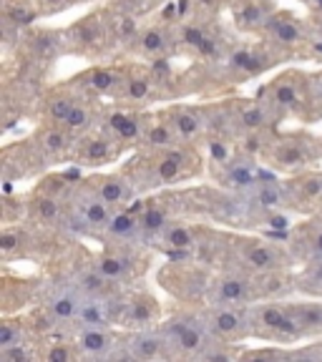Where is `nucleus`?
<instances>
[{
	"label": "nucleus",
	"instance_id": "1",
	"mask_svg": "<svg viewBox=\"0 0 322 362\" xmlns=\"http://www.w3.org/2000/svg\"><path fill=\"white\" fill-rule=\"evenodd\" d=\"M204 153L199 144L179 141L166 148H136L134 156L121 166L139 194L164 192L181 181L202 176Z\"/></svg>",
	"mask_w": 322,
	"mask_h": 362
},
{
	"label": "nucleus",
	"instance_id": "2",
	"mask_svg": "<svg viewBox=\"0 0 322 362\" xmlns=\"http://www.w3.org/2000/svg\"><path fill=\"white\" fill-rule=\"evenodd\" d=\"M257 98L270 108L275 121L287 119V116H297V119L310 121L315 116V108L320 103L315 88V78L297 68L282 71L272 81H267L260 90Z\"/></svg>",
	"mask_w": 322,
	"mask_h": 362
},
{
	"label": "nucleus",
	"instance_id": "3",
	"mask_svg": "<svg viewBox=\"0 0 322 362\" xmlns=\"http://www.w3.org/2000/svg\"><path fill=\"white\" fill-rule=\"evenodd\" d=\"M262 166L275 174H300L305 169H315L322 161V139L307 131H270L267 144L260 156Z\"/></svg>",
	"mask_w": 322,
	"mask_h": 362
},
{
	"label": "nucleus",
	"instance_id": "4",
	"mask_svg": "<svg viewBox=\"0 0 322 362\" xmlns=\"http://www.w3.org/2000/svg\"><path fill=\"white\" fill-rule=\"evenodd\" d=\"M214 269L197 257L169 259L159 269V287H164L184 307H207Z\"/></svg>",
	"mask_w": 322,
	"mask_h": 362
},
{
	"label": "nucleus",
	"instance_id": "5",
	"mask_svg": "<svg viewBox=\"0 0 322 362\" xmlns=\"http://www.w3.org/2000/svg\"><path fill=\"white\" fill-rule=\"evenodd\" d=\"M161 332L169 342L171 357H187V360H204L217 337L209 332L199 307H181L161 320Z\"/></svg>",
	"mask_w": 322,
	"mask_h": 362
},
{
	"label": "nucleus",
	"instance_id": "6",
	"mask_svg": "<svg viewBox=\"0 0 322 362\" xmlns=\"http://www.w3.org/2000/svg\"><path fill=\"white\" fill-rule=\"evenodd\" d=\"M96 267L116 287L129 289L146 274L149 252L144 242H103L96 255Z\"/></svg>",
	"mask_w": 322,
	"mask_h": 362
},
{
	"label": "nucleus",
	"instance_id": "7",
	"mask_svg": "<svg viewBox=\"0 0 322 362\" xmlns=\"http://www.w3.org/2000/svg\"><path fill=\"white\" fill-rule=\"evenodd\" d=\"M249 325H252V337L272 345H284V342L292 345L305 339L297 317L282 300H262L249 305Z\"/></svg>",
	"mask_w": 322,
	"mask_h": 362
},
{
	"label": "nucleus",
	"instance_id": "8",
	"mask_svg": "<svg viewBox=\"0 0 322 362\" xmlns=\"http://www.w3.org/2000/svg\"><path fill=\"white\" fill-rule=\"evenodd\" d=\"M63 40H66V53L88 58V61L103 58L113 48H119L116 38H113L111 23H108L106 8L103 11H93L81 18V21L71 23L63 30Z\"/></svg>",
	"mask_w": 322,
	"mask_h": 362
},
{
	"label": "nucleus",
	"instance_id": "9",
	"mask_svg": "<svg viewBox=\"0 0 322 362\" xmlns=\"http://www.w3.org/2000/svg\"><path fill=\"white\" fill-rule=\"evenodd\" d=\"M166 96H171V81L159 76L151 63H121V88L116 103L146 108V103Z\"/></svg>",
	"mask_w": 322,
	"mask_h": 362
},
{
	"label": "nucleus",
	"instance_id": "10",
	"mask_svg": "<svg viewBox=\"0 0 322 362\" xmlns=\"http://www.w3.org/2000/svg\"><path fill=\"white\" fill-rule=\"evenodd\" d=\"M113 214H116V209L111 204L103 202L86 184V179H81L74 197L68 199V232L84 234V237H101Z\"/></svg>",
	"mask_w": 322,
	"mask_h": 362
},
{
	"label": "nucleus",
	"instance_id": "11",
	"mask_svg": "<svg viewBox=\"0 0 322 362\" xmlns=\"http://www.w3.org/2000/svg\"><path fill=\"white\" fill-rule=\"evenodd\" d=\"M307 33H310V28L294 13L280 11L277 8L260 35L280 58H287V56H297V53H305Z\"/></svg>",
	"mask_w": 322,
	"mask_h": 362
},
{
	"label": "nucleus",
	"instance_id": "12",
	"mask_svg": "<svg viewBox=\"0 0 322 362\" xmlns=\"http://www.w3.org/2000/svg\"><path fill=\"white\" fill-rule=\"evenodd\" d=\"M277 61H280V56L272 51L265 40H260V43L234 45V48H229L224 61H222V74H226L237 83V81H244V78H257V76H262L265 71H270Z\"/></svg>",
	"mask_w": 322,
	"mask_h": 362
},
{
	"label": "nucleus",
	"instance_id": "13",
	"mask_svg": "<svg viewBox=\"0 0 322 362\" xmlns=\"http://www.w3.org/2000/svg\"><path fill=\"white\" fill-rule=\"evenodd\" d=\"M209 332L219 342L237 345L242 339L252 337V325H249V305H207L199 307Z\"/></svg>",
	"mask_w": 322,
	"mask_h": 362
},
{
	"label": "nucleus",
	"instance_id": "14",
	"mask_svg": "<svg viewBox=\"0 0 322 362\" xmlns=\"http://www.w3.org/2000/svg\"><path fill=\"white\" fill-rule=\"evenodd\" d=\"M124 153H126L124 144L116 141L103 126H98V129L88 131V134H81L76 139L71 164L81 166V169H101V166L113 164Z\"/></svg>",
	"mask_w": 322,
	"mask_h": 362
},
{
	"label": "nucleus",
	"instance_id": "15",
	"mask_svg": "<svg viewBox=\"0 0 322 362\" xmlns=\"http://www.w3.org/2000/svg\"><path fill=\"white\" fill-rule=\"evenodd\" d=\"M260 302L257 277L239 269H217L207 305H255Z\"/></svg>",
	"mask_w": 322,
	"mask_h": 362
},
{
	"label": "nucleus",
	"instance_id": "16",
	"mask_svg": "<svg viewBox=\"0 0 322 362\" xmlns=\"http://www.w3.org/2000/svg\"><path fill=\"white\" fill-rule=\"evenodd\" d=\"M139 360V362H151V360H174L169 350L161 327H142V329H121L119 350H116V360Z\"/></svg>",
	"mask_w": 322,
	"mask_h": 362
},
{
	"label": "nucleus",
	"instance_id": "17",
	"mask_svg": "<svg viewBox=\"0 0 322 362\" xmlns=\"http://www.w3.org/2000/svg\"><path fill=\"white\" fill-rule=\"evenodd\" d=\"M149 113L146 108H136V106H124L119 103L116 108H106L103 111V121L101 126L108 134L121 141L129 148H139L144 141V134H146V124H149Z\"/></svg>",
	"mask_w": 322,
	"mask_h": 362
},
{
	"label": "nucleus",
	"instance_id": "18",
	"mask_svg": "<svg viewBox=\"0 0 322 362\" xmlns=\"http://www.w3.org/2000/svg\"><path fill=\"white\" fill-rule=\"evenodd\" d=\"M38 302L56 317L61 327H71L79 317L81 307L86 302V294L76 287L68 277H56L48 287H43L38 292Z\"/></svg>",
	"mask_w": 322,
	"mask_h": 362
},
{
	"label": "nucleus",
	"instance_id": "19",
	"mask_svg": "<svg viewBox=\"0 0 322 362\" xmlns=\"http://www.w3.org/2000/svg\"><path fill=\"white\" fill-rule=\"evenodd\" d=\"M28 139L33 144L38 158L43 161V166H51V164H61V161H71L79 136L63 124L40 121L35 134L28 136Z\"/></svg>",
	"mask_w": 322,
	"mask_h": 362
},
{
	"label": "nucleus",
	"instance_id": "20",
	"mask_svg": "<svg viewBox=\"0 0 322 362\" xmlns=\"http://www.w3.org/2000/svg\"><path fill=\"white\" fill-rule=\"evenodd\" d=\"M287 209L297 214H322V171L305 169L300 174H292L282 179Z\"/></svg>",
	"mask_w": 322,
	"mask_h": 362
},
{
	"label": "nucleus",
	"instance_id": "21",
	"mask_svg": "<svg viewBox=\"0 0 322 362\" xmlns=\"http://www.w3.org/2000/svg\"><path fill=\"white\" fill-rule=\"evenodd\" d=\"M174 51H179V43H176V18H161V23L142 25L134 45H131V53L136 58H144L146 63L156 61V58H171Z\"/></svg>",
	"mask_w": 322,
	"mask_h": 362
},
{
	"label": "nucleus",
	"instance_id": "22",
	"mask_svg": "<svg viewBox=\"0 0 322 362\" xmlns=\"http://www.w3.org/2000/svg\"><path fill=\"white\" fill-rule=\"evenodd\" d=\"M161 302L146 289H124L121 292V312L119 327L121 329H142L161 325Z\"/></svg>",
	"mask_w": 322,
	"mask_h": 362
},
{
	"label": "nucleus",
	"instance_id": "23",
	"mask_svg": "<svg viewBox=\"0 0 322 362\" xmlns=\"http://www.w3.org/2000/svg\"><path fill=\"white\" fill-rule=\"evenodd\" d=\"M207 226L202 224H189L179 216L174 219L164 232L159 234L156 239L151 242L154 249L169 255L171 259H181V257H197L199 247H202L204 237H207Z\"/></svg>",
	"mask_w": 322,
	"mask_h": 362
},
{
	"label": "nucleus",
	"instance_id": "24",
	"mask_svg": "<svg viewBox=\"0 0 322 362\" xmlns=\"http://www.w3.org/2000/svg\"><path fill=\"white\" fill-rule=\"evenodd\" d=\"M18 53L33 66L45 68L51 66L61 53H66V40H63V30L53 28H28L23 30L21 40H18Z\"/></svg>",
	"mask_w": 322,
	"mask_h": 362
},
{
	"label": "nucleus",
	"instance_id": "25",
	"mask_svg": "<svg viewBox=\"0 0 322 362\" xmlns=\"http://www.w3.org/2000/svg\"><path fill=\"white\" fill-rule=\"evenodd\" d=\"M262 176H265V169L257 164V158L247 156L242 151L234 158H229L226 164L214 166L217 184L229 194H247Z\"/></svg>",
	"mask_w": 322,
	"mask_h": 362
},
{
	"label": "nucleus",
	"instance_id": "26",
	"mask_svg": "<svg viewBox=\"0 0 322 362\" xmlns=\"http://www.w3.org/2000/svg\"><path fill=\"white\" fill-rule=\"evenodd\" d=\"M28 221L40 229L68 232V202L33 187L28 194Z\"/></svg>",
	"mask_w": 322,
	"mask_h": 362
},
{
	"label": "nucleus",
	"instance_id": "27",
	"mask_svg": "<svg viewBox=\"0 0 322 362\" xmlns=\"http://www.w3.org/2000/svg\"><path fill=\"white\" fill-rule=\"evenodd\" d=\"M84 360H116L121 332L116 327H68Z\"/></svg>",
	"mask_w": 322,
	"mask_h": 362
},
{
	"label": "nucleus",
	"instance_id": "28",
	"mask_svg": "<svg viewBox=\"0 0 322 362\" xmlns=\"http://www.w3.org/2000/svg\"><path fill=\"white\" fill-rule=\"evenodd\" d=\"M84 179L103 202L111 204L113 209L131 206L134 199L139 197L136 187L131 184V179L124 171H96V174H88V176H84Z\"/></svg>",
	"mask_w": 322,
	"mask_h": 362
},
{
	"label": "nucleus",
	"instance_id": "29",
	"mask_svg": "<svg viewBox=\"0 0 322 362\" xmlns=\"http://www.w3.org/2000/svg\"><path fill=\"white\" fill-rule=\"evenodd\" d=\"M284 239L302 264L322 259V214H312L300 224L289 226Z\"/></svg>",
	"mask_w": 322,
	"mask_h": 362
},
{
	"label": "nucleus",
	"instance_id": "30",
	"mask_svg": "<svg viewBox=\"0 0 322 362\" xmlns=\"http://www.w3.org/2000/svg\"><path fill=\"white\" fill-rule=\"evenodd\" d=\"M86 90L76 83V78L66 81V83L51 86L43 90L38 106H40V121H53V124H66V119L71 116L74 106L79 103V98Z\"/></svg>",
	"mask_w": 322,
	"mask_h": 362
},
{
	"label": "nucleus",
	"instance_id": "31",
	"mask_svg": "<svg viewBox=\"0 0 322 362\" xmlns=\"http://www.w3.org/2000/svg\"><path fill=\"white\" fill-rule=\"evenodd\" d=\"M169 116L171 126H174L176 136L181 141L189 144H204V139L209 136V121H207V111L204 106H192V103H171L164 108Z\"/></svg>",
	"mask_w": 322,
	"mask_h": 362
},
{
	"label": "nucleus",
	"instance_id": "32",
	"mask_svg": "<svg viewBox=\"0 0 322 362\" xmlns=\"http://www.w3.org/2000/svg\"><path fill=\"white\" fill-rule=\"evenodd\" d=\"M76 83L96 98H119L121 88V63L119 66H108V63H96V66L86 68L84 74L76 76Z\"/></svg>",
	"mask_w": 322,
	"mask_h": 362
},
{
	"label": "nucleus",
	"instance_id": "33",
	"mask_svg": "<svg viewBox=\"0 0 322 362\" xmlns=\"http://www.w3.org/2000/svg\"><path fill=\"white\" fill-rule=\"evenodd\" d=\"M275 11V0H237L232 6V18L234 25L244 33H262Z\"/></svg>",
	"mask_w": 322,
	"mask_h": 362
},
{
	"label": "nucleus",
	"instance_id": "34",
	"mask_svg": "<svg viewBox=\"0 0 322 362\" xmlns=\"http://www.w3.org/2000/svg\"><path fill=\"white\" fill-rule=\"evenodd\" d=\"M35 292H40L33 282L21 277H3L0 282V302H3V315H16L28 302L35 300Z\"/></svg>",
	"mask_w": 322,
	"mask_h": 362
},
{
	"label": "nucleus",
	"instance_id": "35",
	"mask_svg": "<svg viewBox=\"0 0 322 362\" xmlns=\"http://www.w3.org/2000/svg\"><path fill=\"white\" fill-rule=\"evenodd\" d=\"M103 242H142V229H139V211L136 202L124 209H116L113 219L108 221L106 232L101 234Z\"/></svg>",
	"mask_w": 322,
	"mask_h": 362
},
{
	"label": "nucleus",
	"instance_id": "36",
	"mask_svg": "<svg viewBox=\"0 0 322 362\" xmlns=\"http://www.w3.org/2000/svg\"><path fill=\"white\" fill-rule=\"evenodd\" d=\"M179 141L181 139L176 136L174 126H171L164 108L149 113L146 134H144V141L139 148H166V146H174V144H179Z\"/></svg>",
	"mask_w": 322,
	"mask_h": 362
},
{
	"label": "nucleus",
	"instance_id": "37",
	"mask_svg": "<svg viewBox=\"0 0 322 362\" xmlns=\"http://www.w3.org/2000/svg\"><path fill=\"white\" fill-rule=\"evenodd\" d=\"M35 332L28 322V315L16 312V315H3L0 320V347L23 345V342H35Z\"/></svg>",
	"mask_w": 322,
	"mask_h": 362
},
{
	"label": "nucleus",
	"instance_id": "38",
	"mask_svg": "<svg viewBox=\"0 0 322 362\" xmlns=\"http://www.w3.org/2000/svg\"><path fill=\"white\" fill-rule=\"evenodd\" d=\"M292 315L297 317V322L302 327L305 339L322 337V300H307V302H287Z\"/></svg>",
	"mask_w": 322,
	"mask_h": 362
},
{
	"label": "nucleus",
	"instance_id": "39",
	"mask_svg": "<svg viewBox=\"0 0 322 362\" xmlns=\"http://www.w3.org/2000/svg\"><path fill=\"white\" fill-rule=\"evenodd\" d=\"M40 18L35 0H3V21L13 23L16 28L28 30Z\"/></svg>",
	"mask_w": 322,
	"mask_h": 362
},
{
	"label": "nucleus",
	"instance_id": "40",
	"mask_svg": "<svg viewBox=\"0 0 322 362\" xmlns=\"http://www.w3.org/2000/svg\"><path fill=\"white\" fill-rule=\"evenodd\" d=\"M294 284H297V292H302L305 297L322 300V259L302 264V269L294 274Z\"/></svg>",
	"mask_w": 322,
	"mask_h": 362
},
{
	"label": "nucleus",
	"instance_id": "41",
	"mask_svg": "<svg viewBox=\"0 0 322 362\" xmlns=\"http://www.w3.org/2000/svg\"><path fill=\"white\" fill-rule=\"evenodd\" d=\"M79 0H35V6H38L40 16H53V13H61L66 11L68 6H74Z\"/></svg>",
	"mask_w": 322,
	"mask_h": 362
},
{
	"label": "nucleus",
	"instance_id": "42",
	"mask_svg": "<svg viewBox=\"0 0 322 362\" xmlns=\"http://www.w3.org/2000/svg\"><path fill=\"white\" fill-rule=\"evenodd\" d=\"M154 3H159V0H119V6L129 8V11H134V13L144 11V8L154 6Z\"/></svg>",
	"mask_w": 322,
	"mask_h": 362
},
{
	"label": "nucleus",
	"instance_id": "43",
	"mask_svg": "<svg viewBox=\"0 0 322 362\" xmlns=\"http://www.w3.org/2000/svg\"><path fill=\"white\" fill-rule=\"evenodd\" d=\"M194 3H197V11L212 13V16H214V13L222 8V3H224V0H194Z\"/></svg>",
	"mask_w": 322,
	"mask_h": 362
},
{
	"label": "nucleus",
	"instance_id": "44",
	"mask_svg": "<svg viewBox=\"0 0 322 362\" xmlns=\"http://www.w3.org/2000/svg\"><path fill=\"white\" fill-rule=\"evenodd\" d=\"M307 3H310L312 13H315L317 18H322V0H307Z\"/></svg>",
	"mask_w": 322,
	"mask_h": 362
},
{
	"label": "nucleus",
	"instance_id": "45",
	"mask_svg": "<svg viewBox=\"0 0 322 362\" xmlns=\"http://www.w3.org/2000/svg\"><path fill=\"white\" fill-rule=\"evenodd\" d=\"M79 3H88V0H79Z\"/></svg>",
	"mask_w": 322,
	"mask_h": 362
}]
</instances>
